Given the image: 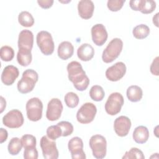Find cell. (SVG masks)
Here are the masks:
<instances>
[{
    "mask_svg": "<svg viewBox=\"0 0 159 159\" xmlns=\"http://www.w3.org/2000/svg\"><path fill=\"white\" fill-rule=\"evenodd\" d=\"M156 8V2L152 0H140L139 11L142 14H150Z\"/></svg>",
    "mask_w": 159,
    "mask_h": 159,
    "instance_id": "4316f807",
    "label": "cell"
},
{
    "mask_svg": "<svg viewBox=\"0 0 159 159\" xmlns=\"http://www.w3.org/2000/svg\"><path fill=\"white\" fill-rule=\"evenodd\" d=\"M68 148L73 159H85L86 155L83 150V142L81 138L74 137L68 143Z\"/></svg>",
    "mask_w": 159,
    "mask_h": 159,
    "instance_id": "7c38bea8",
    "label": "cell"
},
{
    "mask_svg": "<svg viewBox=\"0 0 159 159\" xmlns=\"http://www.w3.org/2000/svg\"><path fill=\"white\" fill-rule=\"evenodd\" d=\"M7 136H8L7 131L4 128H1L0 129V143H2L3 142H4L7 140Z\"/></svg>",
    "mask_w": 159,
    "mask_h": 159,
    "instance_id": "f35d334b",
    "label": "cell"
},
{
    "mask_svg": "<svg viewBox=\"0 0 159 159\" xmlns=\"http://www.w3.org/2000/svg\"><path fill=\"white\" fill-rule=\"evenodd\" d=\"M32 56L31 50L19 49L17 53V60L22 66H27L31 63Z\"/></svg>",
    "mask_w": 159,
    "mask_h": 159,
    "instance_id": "603a6c76",
    "label": "cell"
},
{
    "mask_svg": "<svg viewBox=\"0 0 159 159\" xmlns=\"http://www.w3.org/2000/svg\"><path fill=\"white\" fill-rule=\"evenodd\" d=\"M123 48V42L119 38H114L107 44L102 54L104 63H109L115 60L120 55Z\"/></svg>",
    "mask_w": 159,
    "mask_h": 159,
    "instance_id": "3957f363",
    "label": "cell"
},
{
    "mask_svg": "<svg viewBox=\"0 0 159 159\" xmlns=\"http://www.w3.org/2000/svg\"><path fill=\"white\" fill-rule=\"evenodd\" d=\"M93 155L97 159L104 158L107 152V142L106 138L99 134L93 135L89 142Z\"/></svg>",
    "mask_w": 159,
    "mask_h": 159,
    "instance_id": "277c9868",
    "label": "cell"
},
{
    "mask_svg": "<svg viewBox=\"0 0 159 159\" xmlns=\"http://www.w3.org/2000/svg\"><path fill=\"white\" fill-rule=\"evenodd\" d=\"M37 3L39 6L43 9H48L51 7L53 4V0H38Z\"/></svg>",
    "mask_w": 159,
    "mask_h": 159,
    "instance_id": "74e56055",
    "label": "cell"
},
{
    "mask_svg": "<svg viewBox=\"0 0 159 159\" xmlns=\"http://www.w3.org/2000/svg\"><path fill=\"white\" fill-rule=\"evenodd\" d=\"M123 159H129V158H139V159H144L145 156L142 150L136 148L132 147L130 150L126 152L124 155L122 157Z\"/></svg>",
    "mask_w": 159,
    "mask_h": 159,
    "instance_id": "1f68e13d",
    "label": "cell"
},
{
    "mask_svg": "<svg viewBox=\"0 0 159 159\" xmlns=\"http://www.w3.org/2000/svg\"><path fill=\"white\" fill-rule=\"evenodd\" d=\"M132 137L136 143L142 144L148 140L149 138V131L145 126L139 125L135 128Z\"/></svg>",
    "mask_w": 159,
    "mask_h": 159,
    "instance_id": "44dd1931",
    "label": "cell"
},
{
    "mask_svg": "<svg viewBox=\"0 0 159 159\" xmlns=\"http://www.w3.org/2000/svg\"><path fill=\"white\" fill-rule=\"evenodd\" d=\"M61 130L63 137H67L70 135L73 132V126L70 122L61 121L57 124Z\"/></svg>",
    "mask_w": 159,
    "mask_h": 159,
    "instance_id": "836d02e7",
    "label": "cell"
},
{
    "mask_svg": "<svg viewBox=\"0 0 159 159\" xmlns=\"http://www.w3.org/2000/svg\"><path fill=\"white\" fill-rule=\"evenodd\" d=\"M38 155V151L36 147L24 148V158L25 159H37Z\"/></svg>",
    "mask_w": 159,
    "mask_h": 159,
    "instance_id": "d590c367",
    "label": "cell"
},
{
    "mask_svg": "<svg viewBox=\"0 0 159 159\" xmlns=\"http://www.w3.org/2000/svg\"><path fill=\"white\" fill-rule=\"evenodd\" d=\"M131 125V121L129 117L121 116L115 119L114 129L118 136L123 137L129 134Z\"/></svg>",
    "mask_w": 159,
    "mask_h": 159,
    "instance_id": "9a60e30c",
    "label": "cell"
},
{
    "mask_svg": "<svg viewBox=\"0 0 159 159\" xmlns=\"http://www.w3.org/2000/svg\"><path fill=\"white\" fill-rule=\"evenodd\" d=\"M18 22L23 27H30L34 24V19L28 11H22L18 16Z\"/></svg>",
    "mask_w": 159,
    "mask_h": 159,
    "instance_id": "cb8c5ba5",
    "label": "cell"
},
{
    "mask_svg": "<svg viewBox=\"0 0 159 159\" xmlns=\"http://www.w3.org/2000/svg\"><path fill=\"white\" fill-rule=\"evenodd\" d=\"M37 44L41 52L45 55H50L55 48L54 42L50 33L45 30L38 32L36 37Z\"/></svg>",
    "mask_w": 159,
    "mask_h": 159,
    "instance_id": "5b68a950",
    "label": "cell"
},
{
    "mask_svg": "<svg viewBox=\"0 0 159 159\" xmlns=\"http://www.w3.org/2000/svg\"><path fill=\"white\" fill-rule=\"evenodd\" d=\"M63 111V104L58 98H52L47 104L46 117L50 121L57 120L61 117Z\"/></svg>",
    "mask_w": 159,
    "mask_h": 159,
    "instance_id": "8fae6325",
    "label": "cell"
},
{
    "mask_svg": "<svg viewBox=\"0 0 159 159\" xmlns=\"http://www.w3.org/2000/svg\"><path fill=\"white\" fill-rule=\"evenodd\" d=\"M67 71L68 79L73 83L76 90L83 91L87 89L89 84V79L80 63L76 61H71L67 65Z\"/></svg>",
    "mask_w": 159,
    "mask_h": 159,
    "instance_id": "6da1fadb",
    "label": "cell"
},
{
    "mask_svg": "<svg viewBox=\"0 0 159 159\" xmlns=\"http://www.w3.org/2000/svg\"><path fill=\"white\" fill-rule=\"evenodd\" d=\"M19 49L32 50L34 45V35L29 30H22L20 32L18 37Z\"/></svg>",
    "mask_w": 159,
    "mask_h": 159,
    "instance_id": "2e32d148",
    "label": "cell"
},
{
    "mask_svg": "<svg viewBox=\"0 0 159 159\" xmlns=\"http://www.w3.org/2000/svg\"><path fill=\"white\" fill-rule=\"evenodd\" d=\"M22 147L20 139L18 137H13L10 140L8 143V152L11 155H17L21 151Z\"/></svg>",
    "mask_w": 159,
    "mask_h": 159,
    "instance_id": "484cf974",
    "label": "cell"
},
{
    "mask_svg": "<svg viewBox=\"0 0 159 159\" xmlns=\"http://www.w3.org/2000/svg\"><path fill=\"white\" fill-rule=\"evenodd\" d=\"M47 137L52 140H55L61 136L62 132L58 125H51L48 127L47 129Z\"/></svg>",
    "mask_w": 159,
    "mask_h": 159,
    "instance_id": "4dcf8cb0",
    "label": "cell"
},
{
    "mask_svg": "<svg viewBox=\"0 0 159 159\" xmlns=\"http://www.w3.org/2000/svg\"><path fill=\"white\" fill-rule=\"evenodd\" d=\"M158 13H157L153 17V23L158 27Z\"/></svg>",
    "mask_w": 159,
    "mask_h": 159,
    "instance_id": "b9f144b4",
    "label": "cell"
},
{
    "mask_svg": "<svg viewBox=\"0 0 159 159\" xmlns=\"http://www.w3.org/2000/svg\"><path fill=\"white\" fill-rule=\"evenodd\" d=\"M158 57H155L151 65H150V72L152 73V75H155V76H158Z\"/></svg>",
    "mask_w": 159,
    "mask_h": 159,
    "instance_id": "8d00e7d4",
    "label": "cell"
},
{
    "mask_svg": "<svg viewBox=\"0 0 159 159\" xmlns=\"http://www.w3.org/2000/svg\"><path fill=\"white\" fill-rule=\"evenodd\" d=\"M0 98H1V113H2L4 110V109L6 108V102L2 96H1Z\"/></svg>",
    "mask_w": 159,
    "mask_h": 159,
    "instance_id": "60d3db41",
    "label": "cell"
},
{
    "mask_svg": "<svg viewBox=\"0 0 159 159\" xmlns=\"http://www.w3.org/2000/svg\"><path fill=\"white\" fill-rule=\"evenodd\" d=\"M64 101L68 107L75 108L78 105L80 99L76 93L73 92H68L65 94Z\"/></svg>",
    "mask_w": 159,
    "mask_h": 159,
    "instance_id": "f1b7e54d",
    "label": "cell"
},
{
    "mask_svg": "<svg viewBox=\"0 0 159 159\" xmlns=\"http://www.w3.org/2000/svg\"><path fill=\"white\" fill-rule=\"evenodd\" d=\"M105 93L103 88L99 85L93 86L89 91V96L94 101H101L103 99Z\"/></svg>",
    "mask_w": 159,
    "mask_h": 159,
    "instance_id": "83f0119b",
    "label": "cell"
},
{
    "mask_svg": "<svg viewBox=\"0 0 159 159\" xmlns=\"http://www.w3.org/2000/svg\"><path fill=\"white\" fill-rule=\"evenodd\" d=\"M22 113L18 109H12L9 111L2 117L3 124L11 129H17L24 124Z\"/></svg>",
    "mask_w": 159,
    "mask_h": 159,
    "instance_id": "30bf717a",
    "label": "cell"
},
{
    "mask_svg": "<svg viewBox=\"0 0 159 159\" xmlns=\"http://www.w3.org/2000/svg\"><path fill=\"white\" fill-rule=\"evenodd\" d=\"M91 37L93 43L97 46H102L106 42L108 34L106 27L102 24H96L91 28Z\"/></svg>",
    "mask_w": 159,
    "mask_h": 159,
    "instance_id": "5bb4252c",
    "label": "cell"
},
{
    "mask_svg": "<svg viewBox=\"0 0 159 159\" xmlns=\"http://www.w3.org/2000/svg\"><path fill=\"white\" fill-rule=\"evenodd\" d=\"M19 75L18 68L13 65H7L4 69L1 74V81L6 86L12 85Z\"/></svg>",
    "mask_w": 159,
    "mask_h": 159,
    "instance_id": "e0dca14e",
    "label": "cell"
},
{
    "mask_svg": "<svg viewBox=\"0 0 159 159\" xmlns=\"http://www.w3.org/2000/svg\"><path fill=\"white\" fill-rule=\"evenodd\" d=\"M140 0H132L129 1V6L130 8L135 11H139Z\"/></svg>",
    "mask_w": 159,
    "mask_h": 159,
    "instance_id": "ab89813d",
    "label": "cell"
},
{
    "mask_svg": "<svg viewBox=\"0 0 159 159\" xmlns=\"http://www.w3.org/2000/svg\"><path fill=\"white\" fill-rule=\"evenodd\" d=\"M78 57L83 61L91 60L94 55V49L89 43H85L81 45L77 50Z\"/></svg>",
    "mask_w": 159,
    "mask_h": 159,
    "instance_id": "ffe728a7",
    "label": "cell"
},
{
    "mask_svg": "<svg viewBox=\"0 0 159 159\" xmlns=\"http://www.w3.org/2000/svg\"><path fill=\"white\" fill-rule=\"evenodd\" d=\"M27 117L29 120L37 122L42 117L43 104L38 98H32L29 99L25 105Z\"/></svg>",
    "mask_w": 159,
    "mask_h": 159,
    "instance_id": "8992f818",
    "label": "cell"
},
{
    "mask_svg": "<svg viewBox=\"0 0 159 159\" xmlns=\"http://www.w3.org/2000/svg\"><path fill=\"white\" fill-rule=\"evenodd\" d=\"M96 112L97 108L93 103L86 102L78 109L76 113V119L81 124H89L94 119Z\"/></svg>",
    "mask_w": 159,
    "mask_h": 159,
    "instance_id": "ba28073f",
    "label": "cell"
},
{
    "mask_svg": "<svg viewBox=\"0 0 159 159\" xmlns=\"http://www.w3.org/2000/svg\"><path fill=\"white\" fill-rule=\"evenodd\" d=\"M126 70L127 68L125 63L119 61L106 70L105 73L106 77L111 81H117L124 77Z\"/></svg>",
    "mask_w": 159,
    "mask_h": 159,
    "instance_id": "4fadbf2b",
    "label": "cell"
},
{
    "mask_svg": "<svg viewBox=\"0 0 159 159\" xmlns=\"http://www.w3.org/2000/svg\"><path fill=\"white\" fill-rule=\"evenodd\" d=\"M38 73L32 69H27L25 70L21 79L17 83V89L22 94H27L31 92L36 83L38 81Z\"/></svg>",
    "mask_w": 159,
    "mask_h": 159,
    "instance_id": "7a4b0ae2",
    "label": "cell"
},
{
    "mask_svg": "<svg viewBox=\"0 0 159 159\" xmlns=\"http://www.w3.org/2000/svg\"><path fill=\"white\" fill-rule=\"evenodd\" d=\"M43 157L46 159H57L59 156L56 143L47 136L43 135L40 141Z\"/></svg>",
    "mask_w": 159,
    "mask_h": 159,
    "instance_id": "9c48e42d",
    "label": "cell"
},
{
    "mask_svg": "<svg viewBox=\"0 0 159 159\" xmlns=\"http://www.w3.org/2000/svg\"><path fill=\"white\" fill-rule=\"evenodd\" d=\"M22 146L24 148L36 147V138L30 134H25L20 139Z\"/></svg>",
    "mask_w": 159,
    "mask_h": 159,
    "instance_id": "d6a6232c",
    "label": "cell"
},
{
    "mask_svg": "<svg viewBox=\"0 0 159 159\" xmlns=\"http://www.w3.org/2000/svg\"><path fill=\"white\" fill-rule=\"evenodd\" d=\"M150 34V28L145 24H139L135 26L132 30L134 37L137 39H143Z\"/></svg>",
    "mask_w": 159,
    "mask_h": 159,
    "instance_id": "d4e9b609",
    "label": "cell"
},
{
    "mask_svg": "<svg viewBox=\"0 0 159 159\" xmlns=\"http://www.w3.org/2000/svg\"><path fill=\"white\" fill-rule=\"evenodd\" d=\"M74 53V47L72 43L68 41L61 42L57 49L58 56L63 60H66L71 58Z\"/></svg>",
    "mask_w": 159,
    "mask_h": 159,
    "instance_id": "d6986e66",
    "label": "cell"
},
{
    "mask_svg": "<svg viewBox=\"0 0 159 159\" xmlns=\"http://www.w3.org/2000/svg\"><path fill=\"white\" fill-rule=\"evenodd\" d=\"M124 103V99L120 93H112L109 96L105 103V111L110 116H115L120 112Z\"/></svg>",
    "mask_w": 159,
    "mask_h": 159,
    "instance_id": "52a82bcc",
    "label": "cell"
},
{
    "mask_svg": "<svg viewBox=\"0 0 159 159\" xmlns=\"http://www.w3.org/2000/svg\"><path fill=\"white\" fill-rule=\"evenodd\" d=\"M94 10V5L91 0H81L78 4L79 16L84 19H89L92 17Z\"/></svg>",
    "mask_w": 159,
    "mask_h": 159,
    "instance_id": "ac0fdd59",
    "label": "cell"
},
{
    "mask_svg": "<svg viewBox=\"0 0 159 159\" xmlns=\"http://www.w3.org/2000/svg\"><path fill=\"white\" fill-rule=\"evenodd\" d=\"M126 95L130 101L136 102L142 99L143 96V91L139 86L132 85L127 88Z\"/></svg>",
    "mask_w": 159,
    "mask_h": 159,
    "instance_id": "7402d4cb",
    "label": "cell"
},
{
    "mask_svg": "<svg viewBox=\"0 0 159 159\" xmlns=\"http://www.w3.org/2000/svg\"><path fill=\"white\" fill-rule=\"evenodd\" d=\"M0 57L2 61H10L14 57V51L13 48L9 46H2L0 50Z\"/></svg>",
    "mask_w": 159,
    "mask_h": 159,
    "instance_id": "f546056e",
    "label": "cell"
},
{
    "mask_svg": "<svg viewBox=\"0 0 159 159\" xmlns=\"http://www.w3.org/2000/svg\"><path fill=\"white\" fill-rule=\"evenodd\" d=\"M125 2V0H109L107 6L111 11L117 12L122 7Z\"/></svg>",
    "mask_w": 159,
    "mask_h": 159,
    "instance_id": "e575fe53",
    "label": "cell"
}]
</instances>
